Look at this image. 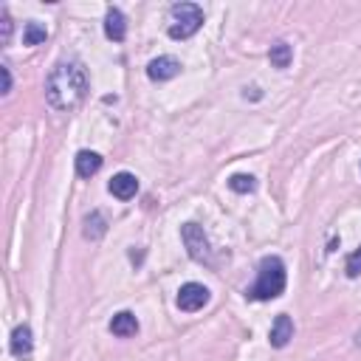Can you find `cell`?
I'll return each mask as SVG.
<instances>
[{"instance_id": "4fadbf2b", "label": "cell", "mask_w": 361, "mask_h": 361, "mask_svg": "<svg viewBox=\"0 0 361 361\" xmlns=\"http://www.w3.org/2000/svg\"><path fill=\"white\" fill-rule=\"evenodd\" d=\"M269 60H271V65L274 68H288L291 65V60H294V48L288 45V42H277V45H271V54H269Z\"/></svg>"}, {"instance_id": "5b68a950", "label": "cell", "mask_w": 361, "mask_h": 361, "mask_svg": "<svg viewBox=\"0 0 361 361\" xmlns=\"http://www.w3.org/2000/svg\"><path fill=\"white\" fill-rule=\"evenodd\" d=\"M206 302H209V291L198 282H186L178 291V308L184 314H195V310H201Z\"/></svg>"}, {"instance_id": "2e32d148", "label": "cell", "mask_w": 361, "mask_h": 361, "mask_svg": "<svg viewBox=\"0 0 361 361\" xmlns=\"http://www.w3.org/2000/svg\"><path fill=\"white\" fill-rule=\"evenodd\" d=\"M45 37H48V32L40 23H29L26 32H23V42L26 45H40V42H45Z\"/></svg>"}, {"instance_id": "3957f363", "label": "cell", "mask_w": 361, "mask_h": 361, "mask_svg": "<svg viewBox=\"0 0 361 361\" xmlns=\"http://www.w3.org/2000/svg\"><path fill=\"white\" fill-rule=\"evenodd\" d=\"M203 26V12L195 3H175L173 6V26L170 37L173 40H186Z\"/></svg>"}, {"instance_id": "7a4b0ae2", "label": "cell", "mask_w": 361, "mask_h": 361, "mask_svg": "<svg viewBox=\"0 0 361 361\" xmlns=\"http://www.w3.org/2000/svg\"><path fill=\"white\" fill-rule=\"evenodd\" d=\"M285 291V266L279 257H266L260 262V271H257V282L251 285L249 297L257 302H266V299H277Z\"/></svg>"}, {"instance_id": "8992f818", "label": "cell", "mask_w": 361, "mask_h": 361, "mask_svg": "<svg viewBox=\"0 0 361 361\" xmlns=\"http://www.w3.org/2000/svg\"><path fill=\"white\" fill-rule=\"evenodd\" d=\"M181 74V62L175 57H158L147 65V77L153 82H166V79H175Z\"/></svg>"}, {"instance_id": "277c9868", "label": "cell", "mask_w": 361, "mask_h": 361, "mask_svg": "<svg viewBox=\"0 0 361 361\" xmlns=\"http://www.w3.org/2000/svg\"><path fill=\"white\" fill-rule=\"evenodd\" d=\"M181 237H184V243H186V251L192 260H198V262H209V240L203 234V229L198 223H186L181 229Z\"/></svg>"}, {"instance_id": "9a60e30c", "label": "cell", "mask_w": 361, "mask_h": 361, "mask_svg": "<svg viewBox=\"0 0 361 361\" xmlns=\"http://www.w3.org/2000/svg\"><path fill=\"white\" fill-rule=\"evenodd\" d=\"M229 189H234V192H240V195H246V192H254L257 189V181H254V175H232L229 178Z\"/></svg>"}, {"instance_id": "d6986e66", "label": "cell", "mask_w": 361, "mask_h": 361, "mask_svg": "<svg viewBox=\"0 0 361 361\" xmlns=\"http://www.w3.org/2000/svg\"><path fill=\"white\" fill-rule=\"evenodd\" d=\"M0 74H3V90L0 93H12V71H9V65H0Z\"/></svg>"}, {"instance_id": "6da1fadb", "label": "cell", "mask_w": 361, "mask_h": 361, "mask_svg": "<svg viewBox=\"0 0 361 361\" xmlns=\"http://www.w3.org/2000/svg\"><path fill=\"white\" fill-rule=\"evenodd\" d=\"M88 93V77L79 62H57L45 82V99L54 110H74Z\"/></svg>"}, {"instance_id": "ac0fdd59", "label": "cell", "mask_w": 361, "mask_h": 361, "mask_svg": "<svg viewBox=\"0 0 361 361\" xmlns=\"http://www.w3.org/2000/svg\"><path fill=\"white\" fill-rule=\"evenodd\" d=\"M358 274H361V249L347 257V277H358Z\"/></svg>"}, {"instance_id": "8fae6325", "label": "cell", "mask_w": 361, "mask_h": 361, "mask_svg": "<svg viewBox=\"0 0 361 361\" xmlns=\"http://www.w3.org/2000/svg\"><path fill=\"white\" fill-rule=\"evenodd\" d=\"M99 170H102V155H99V153L82 150V153L77 155V175H79V178H93Z\"/></svg>"}, {"instance_id": "7c38bea8", "label": "cell", "mask_w": 361, "mask_h": 361, "mask_svg": "<svg viewBox=\"0 0 361 361\" xmlns=\"http://www.w3.org/2000/svg\"><path fill=\"white\" fill-rule=\"evenodd\" d=\"M32 347H34V342H32V327L29 325L14 327V333H12V353L17 358H23V356L32 353Z\"/></svg>"}, {"instance_id": "ba28073f", "label": "cell", "mask_w": 361, "mask_h": 361, "mask_svg": "<svg viewBox=\"0 0 361 361\" xmlns=\"http://www.w3.org/2000/svg\"><path fill=\"white\" fill-rule=\"evenodd\" d=\"M291 339H294V322H291V316L279 314L274 319V325H271V345L274 347H285Z\"/></svg>"}, {"instance_id": "52a82bcc", "label": "cell", "mask_w": 361, "mask_h": 361, "mask_svg": "<svg viewBox=\"0 0 361 361\" xmlns=\"http://www.w3.org/2000/svg\"><path fill=\"white\" fill-rule=\"evenodd\" d=\"M108 189H110V195H113V198H119V201H130V198L136 195V192H138V181H136V175H130V173H119V175L110 178Z\"/></svg>"}, {"instance_id": "5bb4252c", "label": "cell", "mask_w": 361, "mask_h": 361, "mask_svg": "<svg viewBox=\"0 0 361 361\" xmlns=\"http://www.w3.org/2000/svg\"><path fill=\"white\" fill-rule=\"evenodd\" d=\"M105 232H108V226H105L102 212H93L90 218L85 221V237H90V240H99Z\"/></svg>"}, {"instance_id": "9c48e42d", "label": "cell", "mask_w": 361, "mask_h": 361, "mask_svg": "<svg viewBox=\"0 0 361 361\" xmlns=\"http://www.w3.org/2000/svg\"><path fill=\"white\" fill-rule=\"evenodd\" d=\"M105 34L113 42H122L125 40V34H127V20H125V14L119 12V9H110L105 14Z\"/></svg>"}, {"instance_id": "e0dca14e", "label": "cell", "mask_w": 361, "mask_h": 361, "mask_svg": "<svg viewBox=\"0 0 361 361\" xmlns=\"http://www.w3.org/2000/svg\"><path fill=\"white\" fill-rule=\"evenodd\" d=\"M9 40H12V17L6 9H0V42L6 45Z\"/></svg>"}, {"instance_id": "30bf717a", "label": "cell", "mask_w": 361, "mask_h": 361, "mask_svg": "<svg viewBox=\"0 0 361 361\" xmlns=\"http://www.w3.org/2000/svg\"><path fill=\"white\" fill-rule=\"evenodd\" d=\"M110 333L119 336V339L136 336V333H138V319L130 314V310H122V314H116V316H113V322H110Z\"/></svg>"}]
</instances>
